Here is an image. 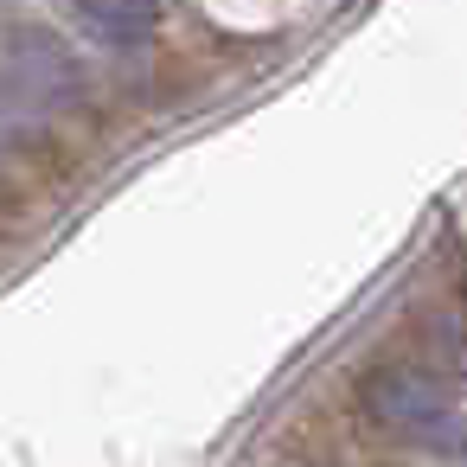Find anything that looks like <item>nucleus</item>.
Listing matches in <instances>:
<instances>
[{
    "label": "nucleus",
    "instance_id": "1",
    "mask_svg": "<svg viewBox=\"0 0 467 467\" xmlns=\"http://www.w3.org/2000/svg\"><path fill=\"white\" fill-rule=\"evenodd\" d=\"M365 416L378 429H397V435H416L435 448H461V416H448L441 390L410 365H384L365 378Z\"/></svg>",
    "mask_w": 467,
    "mask_h": 467
},
{
    "label": "nucleus",
    "instance_id": "2",
    "mask_svg": "<svg viewBox=\"0 0 467 467\" xmlns=\"http://www.w3.org/2000/svg\"><path fill=\"white\" fill-rule=\"evenodd\" d=\"M7 78L33 97V103H71L78 90H84V71H78V58H71V46L58 39V33H46V26H14L7 33Z\"/></svg>",
    "mask_w": 467,
    "mask_h": 467
},
{
    "label": "nucleus",
    "instance_id": "3",
    "mask_svg": "<svg viewBox=\"0 0 467 467\" xmlns=\"http://www.w3.org/2000/svg\"><path fill=\"white\" fill-rule=\"evenodd\" d=\"M71 14H78V26H84L97 46L129 52V46H148V39H154L161 0H71Z\"/></svg>",
    "mask_w": 467,
    "mask_h": 467
}]
</instances>
